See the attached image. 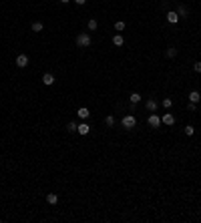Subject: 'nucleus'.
<instances>
[{"instance_id": "412c9836", "label": "nucleus", "mask_w": 201, "mask_h": 223, "mask_svg": "<svg viewBox=\"0 0 201 223\" xmlns=\"http://www.w3.org/2000/svg\"><path fill=\"white\" fill-rule=\"evenodd\" d=\"M161 105H163V109H171V107H173V101H171V99H163Z\"/></svg>"}, {"instance_id": "f257e3e1", "label": "nucleus", "mask_w": 201, "mask_h": 223, "mask_svg": "<svg viewBox=\"0 0 201 223\" xmlns=\"http://www.w3.org/2000/svg\"><path fill=\"white\" fill-rule=\"evenodd\" d=\"M76 46H79V48H87V46H91V36H88L87 32H80L79 36H76Z\"/></svg>"}, {"instance_id": "423d86ee", "label": "nucleus", "mask_w": 201, "mask_h": 223, "mask_svg": "<svg viewBox=\"0 0 201 223\" xmlns=\"http://www.w3.org/2000/svg\"><path fill=\"white\" fill-rule=\"evenodd\" d=\"M175 12H177V16H179V18H187V16H189V10H187V6H183V4H179Z\"/></svg>"}, {"instance_id": "bb28decb", "label": "nucleus", "mask_w": 201, "mask_h": 223, "mask_svg": "<svg viewBox=\"0 0 201 223\" xmlns=\"http://www.w3.org/2000/svg\"><path fill=\"white\" fill-rule=\"evenodd\" d=\"M58 2H62V4H68V2H70V0H58Z\"/></svg>"}, {"instance_id": "f3484780", "label": "nucleus", "mask_w": 201, "mask_h": 223, "mask_svg": "<svg viewBox=\"0 0 201 223\" xmlns=\"http://www.w3.org/2000/svg\"><path fill=\"white\" fill-rule=\"evenodd\" d=\"M76 127H79V125H76V123H74V121H70V123H68V125H67L68 133H76Z\"/></svg>"}, {"instance_id": "dca6fc26", "label": "nucleus", "mask_w": 201, "mask_h": 223, "mask_svg": "<svg viewBox=\"0 0 201 223\" xmlns=\"http://www.w3.org/2000/svg\"><path fill=\"white\" fill-rule=\"evenodd\" d=\"M129 99H131V103H133V105H137V103H141V95H139V93H133V95L129 97Z\"/></svg>"}, {"instance_id": "39448f33", "label": "nucleus", "mask_w": 201, "mask_h": 223, "mask_svg": "<svg viewBox=\"0 0 201 223\" xmlns=\"http://www.w3.org/2000/svg\"><path fill=\"white\" fill-rule=\"evenodd\" d=\"M76 115H79V119H82V121H87L88 117H91V111H88L87 107H80L79 111H76Z\"/></svg>"}, {"instance_id": "a211bd4d", "label": "nucleus", "mask_w": 201, "mask_h": 223, "mask_svg": "<svg viewBox=\"0 0 201 223\" xmlns=\"http://www.w3.org/2000/svg\"><path fill=\"white\" fill-rule=\"evenodd\" d=\"M185 135H187V137L195 135V127H193V125H187V127H185Z\"/></svg>"}, {"instance_id": "1a4fd4ad", "label": "nucleus", "mask_w": 201, "mask_h": 223, "mask_svg": "<svg viewBox=\"0 0 201 223\" xmlns=\"http://www.w3.org/2000/svg\"><path fill=\"white\" fill-rule=\"evenodd\" d=\"M167 20L171 22V24H177V22H179V16H177L175 10H169V12H167Z\"/></svg>"}, {"instance_id": "6ab92c4d", "label": "nucleus", "mask_w": 201, "mask_h": 223, "mask_svg": "<svg viewBox=\"0 0 201 223\" xmlns=\"http://www.w3.org/2000/svg\"><path fill=\"white\" fill-rule=\"evenodd\" d=\"M105 125H107V127H115V117L109 115L107 119H105Z\"/></svg>"}, {"instance_id": "ddd939ff", "label": "nucleus", "mask_w": 201, "mask_h": 223, "mask_svg": "<svg viewBox=\"0 0 201 223\" xmlns=\"http://www.w3.org/2000/svg\"><path fill=\"white\" fill-rule=\"evenodd\" d=\"M113 44H115V46H123V44H125V38H123L121 34H115V36H113Z\"/></svg>"}, {"instance_id": "f03ea898", "label": "nucleus", "mask_w": 201, "mask_h": 223, "mask_svg": "<svg viewBox=\"0 0 201 223\" xmlns=\"http://www.w3.org/2000/svg\"><path fill=\"white\" fill-rule=\"evenodd\" d=\"M121 125L125 129H135V125H137V119H135L133 115H125L123 117V121H121Z\"/></svg>"}, {"instance_id": "b1692460", "label": "nucleus", "mask_w": 201, "mask_h": 223, "mask_svg": "<svg viewBox=\"0 0 201 223\" xmlns=\"http://www.w3.org/2000/svg\"><path fill=\"white\" fill-rule=\"evenodd\" d=\"M193 70H195V73H201V62H195V64H193Z\"/></svg>"}, {"instance_id": "f8f14e48", "label": "nucleus", "mask_w": 201, "mask_h": 223, "mask_svg": "<svg viewBox=\"0 0 201 223\" xmlns=\"http://www.w3.org/2000/svg\"><path fill=\"white\" fill-rule=\"evenodd\" d=\"M145 107H147V111H151V113H155V111H157V101H155V99H149V101H147V105H145Z\"/></svg>"}, {"instance_id": "0eeeda50", "label": "nucleus", "mask_w": 201, "mask_h": 223, "mask_svg": "<svg viewBox=\"0 0 201 223\" xmlns=\"http://www.w3.org/2000/svg\"><path fill=\"white\" fill-rule=\"evenodd\" d=\"M149 125H151L153 129H157L161 125V117L159 115H149Z\"/></svg>"}, {"instance_id": "393cba45", "label": "nucleus", "mask_w": 201, "mask_h": 223, "mask_svg": "<svg viewBox=\"0 0 201 223\" xmlns=\"http://www.w3.org/2000/svg\"><path fill=\"white\" fill-rule=\"evenodd\" d=\"M187 111H191V113H193V111H195V103H189V105H187Z\"/></svg>"}, {"instance_id": "5701e85b", "label": "nucleus", "mask_w": 201, "mask_h": 223, "mask_svg": "<svg viewBox=\"0 0 201 223\" xmlns=\"http://www.w3.org/2000/svg\"><path fill=\"white\" fill-rule=\"evenodd\" d=\"M175 54H177V48H175V46H169V48H167V56H169V58H173Z\"/></svg>"}, {"instance_id": "7ed1b4c3", "label": "nucleus", "mask_w": 201, "mask_h": 223, "mask_svg": "<svg viewBox=\"0 0 201 223\" xmlns=\"http://www.w3.org/2000/svg\"><path fill=\"white\" fill-rule=\"evenodd\" d=\"M161 123L167 125V127H171V125H175V117L171 115V113H165V115L161 117Z\"/></svg>"}, {"instance_id": "4be33fe9", "label": "nucleus", "mask_w": 201, "mask_h": 223, "mask_svg": "<svg viewBox=\"0 0 201 223\" xmlns=\"http://www.w3.org/2000/svg\"><path fill=\"white\" fill-rule=\"evenodd\" d=\"M97 28H99V22L94 20V18H93V20H88V30H97Z\"/></svg>"}, {"instance_id": "4468645a", "label": "nucleus", "mask_w": 201, "mask_h": 223, "mask_svg": "<svg viewBox=\"0 0 201 223\" xmlns=\"http://www.w3.org/2000/svg\"><path fill=\"white\" fill-rule=\"evenodd\" d=\"M46 201L50 203V205H56V203H58V195H56V193H48V195H46Z\"/></svg>"}, {"instance_id": "2eb2a0df", "label": "nucleus", "mask_w": 201, "mask_h": 223, "mask_svg": "<svg viewBox=\"0 0 201 223\" xmlns=\"http://www.w3.org/2000/svg\"><path fill=\"white\" fill-rule=\"evenodd\" d=\"M34 30V32H40V30H42V28H44V24H42V22H32V26H30Z\"/></svg>"}, {"instance_id": "6e6552de", "label": "nucleus", "mask_w": 201, "mask_h": 223, "mask_svg": "<svg viewBox=\"0 0 201 223\" xmlns=\"http://www.w3.org/2000/svg\"><path fill=\"white\" fill-rule=\"evenodd\" d=\"M42 85H46V87H50V85H54V74H50V73L42 74Z\"/></svg>"}, {"instance_id": "9d476101", "label": "nucleus", "mask_w": 201, "mask_h": 223, "mask_svg": "<svg viewBox=\"0 0 201 223\" xmlns=\"http://www.w3.org/2000/svg\"><path fill=\"white\" fill-rule=\"evenodd\" d=\"M88 131H91V127H88L87 123H80L79 127H76V133H80V135H88Z\"/></svg>"}, {"instance_id": "20e7f679", "label": "nucleus", "mask_w": 201, "mask_h": 223, "mask_svg": "<svg viewBox=\"0 0 201 223\" xmlns=\"http://www.w3.org/2000/svg\"><path fill=\"white\" fill-rule=\"evenodd\" d=\"M16 67H20V68L28 67V56L26 54H18V56H16Z\"/></svg>"}, {"instance_id": "aec40b11", "label": "nucleus", "mask_w": 201, "mask_h": 223, "mask_svg": "<svg viewBox=\"0 0 201 223\" xmlns=\"http://www.w3.org/2000/svg\"><path fill=\"white\" fill-rule=\"evenodd\" d=\"M115 30H119V32H121V30H125V22L117 20V22H115Z\"/></svg>"}, {"instance_id": "9b49d317", "label": "nucleus", "mask_w": 201, "mask_h": 223, "mask_svg": "<svg viewBox=\"0 0 201 223\" xmlns=\"http://www.w3.org/2000/svg\"><path fill=\"white\" fill-rule=\"evenodd\" d=\"M199 99H201V95L197 93V91H191V93H189V103H195V105H197Z\"/></svg>"}, {"instance_id": "a878e982", "label": "nucleus", "mask_w": 201, "mask_h": 223, "mask_svg": "<svg viewBox=\"0 0 201 223\" xmlns=\"http://www.w3.org/2000/svg\"><path fill=\"white\" fill-rule=\"evenodd\" d=\"M74 2H76V4H79V6H82V4H85V2H87V0H74Z\"/></svg>"}]
</instances>
